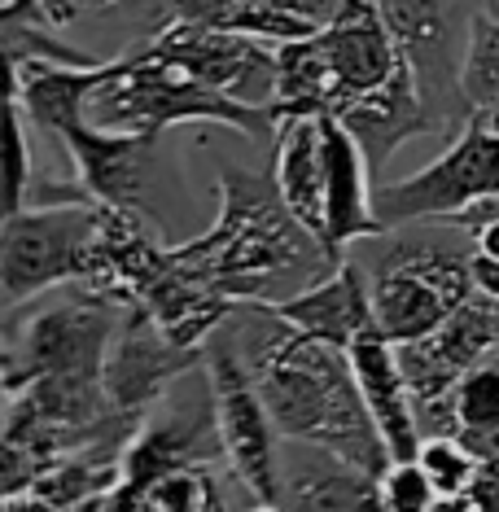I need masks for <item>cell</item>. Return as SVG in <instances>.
<instances>
[{"mask_svg": "<svg viewBox=\"0 0 499 512\" xmlns=\"http://www.w3.org/2000/svg\"><path fill=\"white\" fill-rule=\"evenodd\" d=\"M254 386L268 403L276 434L311 442L316 451H329L373 477H381V469L390 464L386 442L359 399L346 351L338 346L285 329L263 351L259 368H254Z\"/></svg>", "mask_w": 499, "mask_h": 512, "instance_id": "cell-1", "label": "cell"}, {"mask_svg": "<svg viewBox=\"0 0 499 512\" xmlns=\"http://www.w3.org/2000/svg\"><path fill=\"white\" fill-rule=\"evenodd\" d=\"M88 119L110 132H136L154 136V141L180 123H219L246 136H276V119L268 106H246L237 97H224L149 44L114 57L110 79L97 88L88 106Z\"/></svg>", "mask_w": 499, "mask_h": 512, "instance_id": "cell-2", "label": "cell"}, {"mask_svg": "<svg viewBox=\"0 0 499 512\" xmlns=\"http://www.w3.org/2000/svg\"><path fill=\"white\" fill-rule=\"evenodd\" d=\"M307 250H320V241L281 206L276 184L263 189L254 176H224V215L211 237L193 241L180 254H171L176 267H189L193 281H206L215 294H254L263 281L285 276L303 263ZM324 254V250H320Z\"/></svg>", "mask_w": 499, "mask_h": 512, "instance_id": "cell-3", "label": "cell"}, {"mask_svg": "<svg viewBox=\"0 0 499 512\" xmlns=\"http://www.w3.org/2000/svg\"><path fill=\"white\" fill-rule=\"evenodd\" d=\"M101 206H22L0 219V302H27L53 285L88 281Z\"/></svg>", "mask_w": 499, "mask_h": 512, "instance_id": "cell-4", "label": "cell"}, {"mask_svg": "<svg viewBox=\"0 0 499 512\" xmlns=\"http://www.w3.org/2000/svg\"><path fill=\"white\" fill-rule=\"evenodd\" d=\"M486 193H499V127L464 119V132L429 167L408 180L377 184L373 211L386 232L399 224H447Z\"/></svg>", "mask_w": 499, "mask_h": 512, "instance_id": "cell-5", "label": "cell"}, {"mask_svg": "<svg viewBox=\"0 0 499 512\" xmlns=\"http://www.w3.org/2000/svg\"><path fill=\"white\" fill-rule=\"evenodd\" d=\"M478 294L469 254L438 246H403L373 276V320L386 342L403 346L434 333L460 302Z\"/></svg>", "mask_w": 499, "mask_h": 512, "instance_id": "cell-6", "label": "cell"}, {"mask_svg": "<svg viewBox=\"0 0 499 512\" xmlns=\"http://www.w3.org/2000/svg\"><path fill=\"white\" fill-rule=\"evenodd\" d=\"M377 14L399 44L403 62L412 66L425 106L443 119V127L469 119L460 66L478 9H469V0H377Z\"/></svg>", "mask_w": 499, "mask_h": 512, "instance_id": "cell-7", "label": "cell"}, {"mask_svg": "<svg viewBox=\"0 0 499 512\" xmlns=\"http://www.w3.org/2000/svg\"><path fill=\"white\" fill-rule=\"evenodd\" d=\"M394 351H399V368H403V377H408L416 421L429 425L434 434H451V412H447L451 386H456L478 359L499 351V298L478 289V294L469 302H460L434 333L394 346Z\"/></svg>", "mask_w": 499, "mask_h": 512, "instance_id": "cell-8", "label": "cell"}, {"mask_svg": "<svg viewBox=\"0 0 499 512\" xmlns=\"http://www.w3.org/2000/svg\"><path fill=\"white\" fill-rule=\"evenodd\" d=\"M206 381H211L215 434L232 473L259 504H281V460H276V421L263 403L259 386L228 346L206 351Z\"/></svg>", "mask_w": 499, "mask_h": 512, "instance_id": "cell-9", "label": "cell"}, {"mask_svg": "<svg viewBox=\"0 0 499 512\" xmlns=\"http://www.w3.org/2000/svg\"><path fill=\"white\" fill-rule=\"evenodd\" d=\"M149 49L180 62L189 75L211 84L224 97H237L246 106H268L276 88V44H263L237 31L202 27V22L167 18V27L149 40Z\"/></svg>", "mask_w": 499, "mask_h": 512, "instance_id": "cell-10", "label": "cell"}, {"mask_svg": "<svg viewBox=\"0 0 499 512\" xmlns=\"http://www.w3.org/2000/svg\"><path fill=\"white\" fill-rule=\"evenodd\" d=\"M184 368H193L189 346L171 342L149 311L127 316L101 359V390H106L110 412L141 421Z\"/></svg>", "mask_w": 499, "mask_h": 512, "instance_id": "cell-11", "label": "cell"}, {"mask_svg": "<svg viewBox=\"0 0 499 512\" xmlns=\"http://www.w3.org/2000/svg\"><path fill=\"white\" fill-rule=\"evenodd\" d=\"M110 337V320L97 302H53L22 333V368L9 372V390L40 377H101Z\"/></svg>", "mask_w": 499, "mask_h": 512, "instance_id": "cell-12", "label": "cell"}, {"mask_svg": "<svg viewBox=\"0 0 499 512\" xmlns=\"http://www.w3.org/2000/svg\"><path fill=\"white\" fill-rule=\"evenodd\" d=\"M324 141V232L320 250L329 263H338L346 246L368 237H386V224L373 211V167L364 149L342 127L338 114H320Z\"/></svg>", "mask_w": 499, "mask_h": 512, "instance_id": "cell-13", "label": "cell"}, {"mask_svg": "<svg viewBox=\"0 0 499 512\" xmlns=\"http://www.w3.org/2000/svg\"><path fill=\"white\" fill-rule=\"evenodd\" d=\"M272 320H281L285 329L294 333H307L316 342H329L346 351L355 337L373 333L377 320H373V281L364 276V267L351 263V259H338L333 272L324 281L307 285L303 294L294 298H272V302H259Z\"/></svg>", "mask_w": 499, "mask_h": 512, "instance_id": "cell-14", "label": "cell"}, {"mask_svg": "<svg viewBox=\"0 0 499 512\" xmlns=\"http://www.w3.org/2000/svg\"><path fill=\"white\" fill-rule=\"evenodd\" d=\"M57 141L66 145V154L75 162L79 189H84L92 202L110 206V211H136L141 189H145V167H149L154 136L110 132V127H97L92 119H75L57 132Z\"/></svg>", "mask_w": 499, "mask_h": 512, "instance_id": "cell-15", "label": "cell"}, {"mask_svg": "<svg viewBox=\"0 0 499 512\" xmlns=\"http://www.w3.org/2000/svg\"><path fill=\"white\" fill-rule=\"evenodd\" d=\"M338 119H342L346 132L359 141V149H364L373 176L394 158V149L408 145L412 136L443 132V119L425 106V97H421V88H416V75H412L408 62L394 66V75L386 79V84H377L373 92H364V97L346 101V106L338 110Z\"/></svg>", "mask_w": 499, "mask_h": 512, "instance_id": "cell-16", "label": "cell"}, {"mask_svg": "<svg viewBox=\"0 0 499 512\" xmlns=\"http://www.w3.org/2000/svg\"><path fill=\"white\" fill-rule=\"evenodd\" d=\"M346 364H351L359 399H364L368 416H373L390 460H416L421 421H416V403H412L408 377H403V368H399L394 342H386L377 329L355 337V342L346 346Z\"/></svg>", "mask_w": 499, "mask_h": 512, "instance_id": "cell-17", "label": "cell"}, {"mask_svg": "<svg viewBox=\"0 0 499 512\" xmlns=\"http://www.w3.org/2000/svg\"><path fill=\"white\" fill-rule=\"evenodd\" d=\"M316 36H320L324 62H329V71H333V84H338V110L346 101L373 92L377 84H386L394 75V66L403 62L399 44H394V36L377 14V0H351Z\"/></svg>", "mask_w": 499, "mask_h": 512, "instance_id": "cell-18", "label": "cell"}, {"mask_svg": "<svg viewBox=\"0 0 499 512\" xmlns=\"http://www.w3.org/2000/svg\"><path fill=\"white\" fill-rule=\"evenodd\" d=\"M276 197L289 215L320 241L324 232V141L320 114H289L276 119Z\"/></svg>", "mask_w": 499, "mask_h": 512, "instance_id": "cell-19", "label": "cell"}, {"mask_svg": "<svg viewBox=\"0 0 499 512\" xmlns=\"http://www.w3.org/2000/svg\"><path fill=\"white\" fill-rule=\"evenodd\" d=\"M110 66L114 57L110 62H49V57H31L18 79L22 114L57 136L66 123L88 119V106L97 97V88L110 79Z\"/></svg>", "mask_w": 499, "mask_h": 512, "instance_id": "cell-20", "label": "cell"}, {"mask_svg": "<svg viewBox=\"0 0 499 512\" xmlns=\"http://www.w3.org/2000/svg\"><path fill=\"white\" fill-rule=\"evenodd\" d=\"M285 512H377V477L324 451V464L298 469L294 482H281Z\"/></svg>", "mask_w": 499, "mask_h": 512, "instance_id": "cell-21", "label": "cell"}, {"mask_svg": "<svg viewBox=\"0 0 499 512\" xmlns=\"http://www.w3.org/2000/svg\"><path fill=\"white\" fill-rule=\"evenodd\" d=\"M460 92L464 106L473 114H495L499 110V9H478L469 27V49L460 66Z\"/></svg>", "mask_w": 499, "mask_h": 512, "instance_id": "cell-22", "label": "cell"}, {"mask_svg": "<svg viewBox=\"0 0 499 512\" xmlns=\"http://www.w3.org/2000/svg\"><path fill=\"white\" fill-rule=\"evenodd\" d=\"M416 464H421L425 477L434 482L438 504H443V499H456L482 469V460L473 456L456 434H425L421 447H416Z\"/></svg>", "mask_w": 499, "mask_h": 512, "instance_id": "cell-23", "label": "cell"}, {"mask_svg": "<svg viewBox=\"0 0 499 512\" xmlns=\"http://www.w3.org/2000/svg\"><path fill=\"white\" fill-rule=\"evenodd\" d=\"M377 499L386 512H434L438 491L416 460H390L377 477Z\"/></svg>", "mask_w": 499, "mask_h": 512, "instance_id": "cell-24", "label": "cell"}, {"mask_svg": "<svg viewBox=\"0 0 499 512\" xmlns=\"http://www.w3.org/2000/svg\"><path fill=\"white\" fill-rule=\"evenodd\" d=\"M75 18L71 0H0V27H62Z\"/></svg>", "mask_w": 499, "mask_h": 512, "instance_id": "cell-25", "label": "cell"}, {"mask_svg": "<svg viewBox=\"0 0 499 512\" xmlns=\"http://www.w3.org/2000/svg\"><path fill=\"white\" fill-rule=\"evenodd\" d=\"M434 512H499V460H482L478 477L456 499H443Z\"/></svg>", "mask_w": 499, "mask_h": 512, "instance_id": "cell-26", "label": "cell"}, {"mask_svg": "<svg viewBox=\"0 0 499 512\" xmlns=\"http://www.w3.org/2000/svg\"><path fill=\"white\" fill-rule=\"evenodd\" d=\"M0 512H57V508L44 504L36 491H14V495L0 499Z\"/></svg>", "mask_w": 499, "mask_h": 512, "instance_id": "cell-27", "label": "cell"}, {"mask_svg": "<svg viewBox=\"0 0 499 512\" xmlns=\"http://www.w3.org/2000/svg\"><path fill=\"white\" fill-rule=\"evenodd\" d=\"M75 14L79 9H123V5H136V0H71Z\"/></svg>", "mask_w": 499, "mask_h": 512, "instance_id": "cell-28", "label": "cell"}, {"mask_svg": "<svg viewBox=\"0 0 499 512\" xmlns=\"http://www.w3.org/2000/svg\"><path fill=\"white\" fill-rule=\"evenodd\" d=\"M254 512H285V508H281V504H259Z\"/></svg>", "mask_w": 499, "mask_h": 512, "instance_id": "cell-29", "label": "cell"}, {"mask_svg": "<svg viewBox=\"0 0 499 512\" xmlns=\"http://www.w3.org/2000/svg\"><path fill=\"white\" fill-rule=\"evenodd\" d=\"M482 5H486V9H499V0H482Z\"/></svg>", "mask_w": 499, "mask_h": 512, "instance_id": "cell-30", "label": "cell"}, {"mask_svg": "<svg viewBox=\"0 0 499 512\" xmlns=\"http://www.w3.org/2000/svg\"><path fill=\"white\" fill-rule=\"evenodd\" d=\"M377 512H386V508H377Z\"/></svg>", "mask_w": 499, "mask_h": 512, "instance_id": "cell-31", "label": "cell"}]
</instances>
